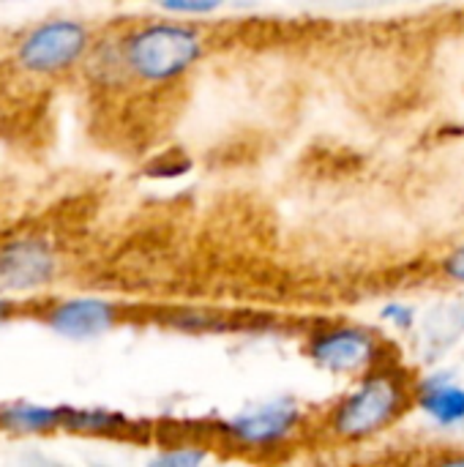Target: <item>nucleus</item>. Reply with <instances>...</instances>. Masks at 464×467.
Wrapping results in <instances>:
<instances>
[{"mask_svg": "<svg viewBox=\"0 0 464 467\" xmlns=\"http://www.w3.org/2000/svg\"><path fill=\"white\" fill-rule=\"evenodd\" d=\"M416 408V378L388 361L361 378L325 410L317 432L336 446H361L394 430Z\"/></svg>", "mask_w": 464, "mask_h": 467, "instance_id": "obj_1", "label": "nucleus"}, {"mask_svg": "<svg viewBox=\"0 0 464 467\" xmlns=\"http://www.w3.org/2000/svg\"><path fill=\"white\" fill-rule=\"evenodd\" d=\"M66 408H38L27 402L0 408V430L14 435H44L60 430Z\"/></svg>", "mask_w": 464, "mask_h": 467, "instance_id": "obj_9", "label": "nucleus"}, {"mask_svg": "<svg viewBox=\"0 0 464 467\" xmlns=\"http://www.w3.org/2000/svg\"><path fill=\"white\" fill-rule=\"evenodd\" d=\"M438 274H440L449 285L464 287V238L459 244H454V246L440 257Z\"/></svg>", "mask_w": 464, "mask_h": 467, "instance_id": "obj_11", "label": "nucleus"}, {"mask_svg": "<svg viewBox=\"0 0 464 467\" xmlns=\"http://www.w3.org/2000/svg\"><path fill=\"white\" fill-rule=\"evenodd\" d=\"M120 306L104 298H68L55 304L44 320L52 331L68 339H93L112 331L120 320Z\"/></svg>", "mask_w": 464, "mask_h": 467, "instance_id": "obj_7", "label": "nucleus"}, {"mask_svg": "<svg viewBox=\"0 0 464 467\" xmlns=\"http://www.w3.org/2000/svg\"><path fill=\"white\" fill-rule=\"evenodd\" d=\"M383 320H388V323H394L399 331H407V328H413L416 326V312L410 309V306H405V304H391V306H386L383 309Z\"/></svg>", "mask_w": 464, "mask_h": 467, "instance_id": "obj_13", "label": "nucleus"}, {"mask_svg": "<svg viewBox=\"0 0 464 467\" xmlns=\"http://www.w3.org/2000/svg\"><path fill=\"white\" fill-rule=\"evenodd\" d=\"M416 408H421L438 427H462L464 386L446 372L416 380Z\"/></svg>", "mask_w": 464, "mask_h": 467, "instance_id": "obj_8", "label": "nucleus"}, {"mask_svg": "<svg viewBox=\"0 0 464 467\" xmlns=\"http://www.w3.org/2000/svg\"><path fill=\"white\" fill-rule=\"evenodd\" d=\"M60 430L77 432V435H104V438H120L134 430V424L118 413L109 410H63Z\"/></svg>", "mask_w": 464, "mask_h": 467, "instance_id": "obj_10", "label": "nucleus"}, {"mask_svg": "<svg viewBox=\"0 0 464 467\" xmlns=\"http://www.w3.org/2000/svg\"><path fill=\"white\" fill-rule=\"evenodd\" d=\"M90 49V30L77 19H49L16 47V60L33 74H55L79 63Z\"/></svg>", "mask_w": 464, "mask_h": 467, "instance_id": "obj_5", "label": "nucleus"}, {"mask_svg": "<svg viewBox=\"0 0 464 467\" xmlns=\"http://www.w3.org/2000/svg\"><path fill=\"white\" fill-rule=\"evenodd\" d=\"M227 0H161V5L170 14H183V16H205V14H213Z\"/></svg>", "mask_w": 464, "mask_h": 467, "instance_id": "obj_12", "label": "nucleus"}, {"mask_svg": "<svg viewBox=\"0 0 464 467\" xmlns=\"http://www.w3.org/2000/svg\"><path fill=\"white\" fill-rule=\"evenodd\" d=\"M55 276V252L38 238L0 246V282L11 290H36Z\"/></svg>", "mask_w": 464, "mask_h": 467, "instance_id": "obj_6", "label": "nucleus"}, {"mask_svg": "<svg viewBox=\"0 0 464 467\" xmlns=\"http://www.w3.org/2000/svg\"><path fill=\"white\" fill-rule=\"evenodd\" d=\"M211 30L183 19L142 22L118 38L123 74L150 88L183 79L211 55Z\"/></svg>", "mask_w": 464, "mask_h": 467, "instance_id": "obj_2", "label": "nucleus"}, {"mask_svg": "<svg viewBox=\"0 0 464 467\" xmlns=\"http://www.w3.org/2000/svg\"><path fill=\"white\" fill-rule=\"evenodd\" d=\"M8 312H11V306H8L5 301H0V320H5V317H8Z\"/></svg>", "mask_w": 464, "mask_h": 467, "instance_id": "obj_14", "label": "nucleus"}, {"mask_svg": "<svg viewBox=\"0 0 464 467\" xmlns=\"http://www.w3.org/2000/svg\"><path fill=\"white\" fill-rule=\"evenodd\" d=\"M304 427H306L304 410L290 400H279V402L254 405L222 421L219 438L227 449H235L241 454L268 457L271 451H282L293 446L304 432Z\"/></svg>", "mask_w": 464, "mask_h": 467, "instance_id": "obj_4", "label": "nucleus"}, {"mask_svg": "<svg viewBox=\"0 0 464 467\" xmlns=\"http://www.w3.org/2000/svg\"><path fill=\"white\" fill-rule=\"evenodd\" d=\"M306 358L342 378H361L394 358V345L375 328L358 323H323L314 326L304 339Z\"/></svg>", "mask_w": 464, "mask_h": 467, "instance_id": "obj_3", "label": "nucleus"}]
</instances>
